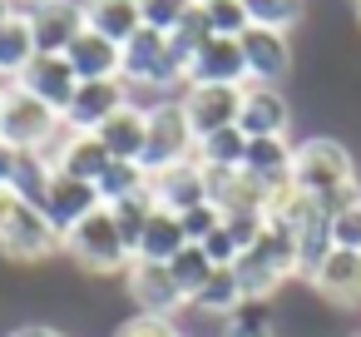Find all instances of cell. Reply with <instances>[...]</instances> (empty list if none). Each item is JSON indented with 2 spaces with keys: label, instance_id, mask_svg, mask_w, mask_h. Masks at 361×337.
<instances>
[{
  "label": "cell",
  "instance_id": "37",
  "mask_svg": "<svg viewBox=\"0 0 361 337\" xmlns=\"http://www.w3.org/2000/svg\"><path fill=\"white\" fill-rule=\"evenodd\" d=\"M223 223V213L213 208V203H203V208H193V213H183V233H188V243H208V233Z\"/></svg>",
  "mask_w": 361,
  "mask_h": 337
},
{
  "label": "cell",
  "instance_id": "38",
  "mask_svg": "<svg viewBox=\"0 0 361 337\" xmlns=\"http://www.w3.org/2000/svg\"><path fill=\"white\" fill-rule=\"evenodd\" d=\"M114 337H178V332H173L169 317H149V312H139V317H129Z\"/></svg>",
  "mask_w": 361,
  "mask_h": 337
},
{
  "label": "cell",
  "instance_id": "26",
  "mask_svg": "<svg viewBox=\"0 0 361 337\" xmlns=\"http://www.w3.org/2000/svg\"><path fill=\"white\" fill-rule=\"evenodd\" d=\"M193 159H198L203 169H243V159H247V134H243L238 124H228V129L198 139Z\"/></svg>",
  "mask_w": 361,
  "mask_h": 337
},
{
  "label": "cell",
  "instance_id": "22",
  "mask_svg": "<svg viewBox=\"0 0 361 337\" xmlns=\"http://www.w3.org/2000/svg\"><path fill=\"white\" fill-rule=\"evenodd\" d=\"M80 11H85V30L114 40V45H129L144 20H139V0H80Z\"/></svg>",
  "mask_w": 361,
  "mask_h": 337
},
{
  "label": "cell",
  "instance_id": "43",
  "mask_svg": "<svg viewBox=\"0 0 361 337\" xmlns=\"http://www.w3.org/2000/svg\"><path fill=\"white\" fill-rule=\"evenodd\" d=\"M6 90H11V85H0V114H6Z\"/></svg>",
  "mask_w": 361,
  "mask_h": 337
},
{
  "label": "cell",
  "instance_id": "12",
  "mask_svg": "<svg viewBox=\"0 0 361 337\" xmlns=\"http://www.w3.org/2000/svg\"><path fill=\"white\" fill-rule=\"evenodd\" d=\"M243 70H247V85H282L287 80V70H292V45H287V35L282 30H262V25H252L243 40Z\"/></svg>",
  "mask_w": 361,
  "mask_h": 337
},
{
  "label": "cell",
  "instance_id": "41",
  "mask_svg": "<svg viewBox=\"0 0 361 337\" xmlns=\"http://www.w3.org/2000/svg\"><path fill=\"white\" fill-rule=\"evenodd\" d=\"M11 337H65V332H55V327H45V322H25V327H16Z\"/></svg>",
  "mask_w": 361,
  "mask_h": 337
},
{
  "label": "cell",
  "instance_id": "3",
  "mask_svg": "<svg viewBox=\"0 0 361 337\" xmlns=\"http://www.w3.org/2000/svg\"><path fill=\"white\" fill-rule=\"evenodd\" d=\"M346 184H356V164H351L346 144H336L326 134H312L292 149V189L302 199H326Z\"/></svg>",
  "mask_w": 361,
  "mask_h": 337
},
{
  "label": "cell",
  "instance_id": "7",
  "mask_svg": "<svg viewBox=\"0 0 361 337\" xmlns=\"http://www.w3.org/2000/svg\"><path fill=\"white\" fill-rule=\"evenodd\" d=\"M119 75H124V85H149V90H159V85H183V80H188L183 60L173 55L169 35H159V30H139V35L124 45Z\"/></svg>",
  "mask_w": 361,
  "mask_h": 337
},
{
  "label": "cell",
  "instance_id": "35",
  "mask_svg": "<svg viewBox=\"0 0 361 337\" xmlns=\"http://www.w3.org/2000/svg\"><path fill=\"white\" fill-rule=\"evenodd\" d=\"M193 6H198V0H139V20H144V30L169 35V30H173Z\"/></svg>",
  "mask_w": 361,
  "mask_h": 337
},
{
  "label": "cell",
  "instance_id": "2",
  "mask_svg": "<svg viewBox=\"0 0 361 337\" xmlns=\"http://www.w3.org/2000/svg\"><path fill=\"white\" fill-rule=\"evenodd\" d=\"M60 248H65V238L55 233V223L45 218V208L30 194H20L16 184L0 189V253L16 263H40Z\"/></svg>",
  "mask_w": 361,
  "mask_h": 337
},
{
  "label": "cell",
  "instance_id": "44",
  "mask_svg": "<svg viewBox=\"0 0 361 337\" xmlns=\"http://www.w3.org/2000/svg\"><path fill=\"white\" fill-rule=\"evenodd\" d=\"M16 6H20V11H25V6H35V0H16Z\"/></svg>",
  "mask_w": 361,
  "mask_h": 337
},
{
  "label": "cell",
  "instance_id": "36",
  "mask_svg": "<svg viewBox=\"0 0 361 337\" xmlns=\"http://www.w3.org/2000/svg\"><path fill=\"white\" fill-rule=\"evenodd\" d=\"M331 248L361 253V203H351L346 213H336V218H331Z\"/></svg>",
  "mask_w": 361,
  "mask_h": 337
},
{
  "label": "cell",
  "instance_id": "42",
  "mask_svg": "<svg viewBox=\"0 0 361 337\" xmlns=\"http://www.w3.org/2000/svg\"><path fill=\"white\" fill-rule=\"evenodd\" d=\"M16 16H20V6H16V0H0V30H6Z\"/></svg>",
  "mask_w": 361,
  "mask_h": 337
},
{
  "label": "cell",
  "instance_id": "17",
  "mask_svg": "<svg viewBox=\"0 0 361 337\" xmlns=\"http://www.w3.org/2000/svg\"><path fill=\"white\" fill-rule=\"evenodd\" d=\"M292 124V110L282 100V90L272 85H243V110H238V129L247 139H282Z\"/></svg>",
  "mask_w": 361,
  "mask_h": 337
},
{
  "label": "cell",
  "instance_id": "14",
  "mask_svg": "<svg viewBox=\"0 0 361 337\" xmlns=\"http://www.w3.org/2000/svg\"><path fill=\"white\" fill-rule=\"evenodd\" d=\"M16 90H25V95H35L40 105H50L55 114H65L70 100H75V90H80V80H75V70H70L65 55H35V60L20 70Z\"/></svg>",
  "mask_w": 361,
  "mask_h": 337
},
{
  "label": "cell",
  "instance_id": "6",
  "mask_svg": "<svg viewBox=\"0 0 361 337\" xmlns=\"http://www.w3.org/2000/svg\"><path fill=\"white\" fill-rule=\"evenodd\" d=\"M65 134V119L50 110V105H40L35 95H25V90H6V114H0V139H6L11 149H20V154H50V144Z\"/></svg>",
  "mask_w": 361,
  "mask_h": 337
},
{
  "label": "cell",
  "instance_id": "10",
  "mask_svg": "<svg viewBox=\"0 0 361 337\" xmlns=\"http://www.w3.org/2000/svg\"><path fill=\"white\" fill-rule=\"evenodd\" d=\"M129 105V85L124 80H80V90H75V100H70V110L60 114L65 119V129H75V134H94L109 114H119Z\"/></svg>",
  "mask_w": 361,
  "mask_h": 337
},
{
  "label": "cell",
  "instance_id": "19",
  "mask_svg": "<svg viewBox=\"0 0 361 337\" xmlns=\"http://www.w3.org/2000/svg\"><path fill=\"white\" fill-rule=\"evenodd\" d=\"M183 85H247L243 70V45L228 35H213L193 60H188V80Z\"/></svg>",
  "mask_w": 361,
  "mask_h": 337
},
{
  "label": "cell",
  "instance_id": "34",
  "mask_svg": "<svg viewBox=\"0 0 361 337\" xmlns=\"http://www.w3.org/2000/svg\"><path fill=\"white\" fill-rule=\"evenodd\" d=\"M203 16H208L213 35H228V40H243V35L252 30L243 0H203Z\"/></svg>",
  "mask_w": 361,
  "mask_h": 337
},
{
  "label": "cell",
  "instance_id": "29",
  "mask_svg": "<svg viewBox=\"0 0 361 337\" xmlns=\"http://www.w3.org/2000/svg\"><path fill=\"white\" fill-rule=\"evenodd\" d=\"M169 322H173L178 337H228L238 317H223V312H208V307H198V302H183Z\"/></svg>",
  "mask_w": 361,
  "mask_h": 337
},
{
  "label": "cell",
  "instance_id": "4",
  "mask_svg": "<svg viewBox=\"0 0 361 337\" xmlns=\"http://www.w3.org/2000/svg\"><path fill=\"white\" fill-rule=\"evenodd\" d=\"M65 253L85 273H99V278L129 273V263H134V253H129V243H124V233H119V223H114L109 208H94L80 228H70L65 233Z\"/></svg>",
  "mask_w": 361,
  "mask_h": 337
},
{
  "label": "cell",
  "instance_id": "8",
  "mask_svg": "<svg viewBox=\"0 0 361 337\" xmlns=\"http://www.w3.org/2000/svg\"><path fill=\"white\" fill-rule=\"evenodd\" d=\"M183 114L193 124L198 139L238 124V110H243V85H183Z\"/></svg>",
  "mask_w": 361,
  "mask_h": 337
},
{
  "label": "cell",
  "instance_id": "33",
  "mask_svg": "<svg viewBox=\"0 0 361 337\" xmlns=\"http://www.w3.org/2000/svg\"><path fill=\"white\" fill-rule=\"evenodd\" d=\"M94 189H99V199H104V208H109V203H119V199H129V194L149 189V174H144L139 164H124V159H114Z\"/></svg>",
  "mask_w": 361,
  "mask_h": 337
},
{
  "label": "cell",
  "instance_id": "46",
  "mask_svg": "<svg viewBox=\"0 0 361 337\" xmlns=\"http://www.w3.org/2000/svg\"><path fill=\"white\" fill-rule=\"evenodd\" d=\"M356 6H361V0H356Z\"/></svg>",
  "mask_w": 361,
  "mask_h": 337
},
{
  "label": "cell",
  "instance_id": "28",
  "mask_svg": "<svg viewBox=\"0 0 361 337\" xmlns=\"http://www.w3.org/2000/svg\"><path fill=\"white\" fill-rule=\"evenodd\" d=\"M188 302H198V307H208V312H223V317H238V312L247 307L233 268H218V273H213V278L198 288V297H188Z\"/></svg>",
  "mask_w": 361,
  "mask_h": 337
},
{
  "label": "cell",
  "instance_id": "24",
  "mask_svg": "<svg viewBox=\"0 0 361 337\" xmlns=\"http://www.w3.org/2000/svg\"><path fill=\"white\" fill-rule=\"evenodd\" d=\"M183 248H188L183 218H178V213H169V208H159V213L149 218V228H144V238H139L134 258H139V263H173Z\"/></svg>",
  "mask_w": 361,
  "mask_h": 337
},
{
  "label": "cell",
  "instance_id": "5",
  "mask_svg": "<svg viewBox=\"0 0 361 337\" xmlns=\"http://www.w3.org/2000/svg\"><path fill=\"white\" fill-rule=\"evenodd\" d=\"M198 149V134L183 114L178 100H159L149 105V134H144V154H139V169L154 179L159 169H173V164H188Z\"/></svg>",
  "mask_w": 361,
  "mask_h": 337
},
{
  "label": "cell",
  "instance_id": "32",
  "mask_svg": "<svg viewBox=\"0 0 361 337\" xmlns=\"http://www.w3.org/2000/svg\"><path fill=\"white\" fill-rule=\"evenodd\" d=\"M169 273H173V283L183 288V297H198V288H203V283H208L218 268H213V258H208L198 243H188V248H183L173 263H169Z\"/></svg>",
  "mask_w": 361,
  "mask_h": 337
},
{
  "label": "cell",
  "instance_id": "21",
  "mask_svg": "<svg viewBox=\"0 0 361 337\" xmlns=\"http://www.w3.org/2000/svg\"><path fill=\"white\" fill-rule=\"evenodd\" d=\"M99 144L109 149V159H124V164H139V154H144V134H149V105H124L119 114H109L99 129Z\"/></svg>",
  "mask_w": 361,
  "mask_h": 337
},
{
  "label": "cell",
  "instance_id": "40",
  "mask_svg": "<svg viewBox=\"0 0 361 337\" xmlns=\"http://www.w3.org/2000/svg\"><path fill=\"white\" fill-rule=\"evenodd\" d=\"M228 337H277V332L267 327V317H238Z\"/></svg>",
  "mask_w": 361,
  "mask_h": 337
},
{
  "label": "cell",
  "instance_id": "27",
  "mask_svg": "<svg viewBox=\"0 0 361 337\" xmlns=\"http://www.w3.org/2000/svg\"><path fill=\"white\" fill-rule=\"evenodd\" d=\"M109 213H114V223H119V233H124V243H129V253H134L139 238H144V228H149V218L159 213V199H154V189H139V194L109 203Z\"/></svg>",
  "mask_w": 361,
  "mask_h": 337
},
{
  "label": "cell",
  "instance_id": "1",
  "mask_svg": "<svg viewBox=\"0 0 361 337\" xmlns=\"http://www.w3.org/2000/svg\"><path fill=\"white\" fill-rule=\"evenodd\" d=\"M233 273H238L243 302H262V297H272L282 283L302 278L292 228H287V223H277V218H267V228L257 233V243H252V248H247V253L233 263Z\"/></svg>",
  "mask_w": 361,
  "mask_h": 337
},
{
  "label": "cell",
  "instance_id": "31",
  "mask_svg": "<svg viewBox=\"0 0 361 337\" xmlns=\"http://www.w3.org/2000/svg\"><path fill=\"white\" fill-rule=\"evenodd\" d=\"M243 11H247L252 25H262V30H282V35H287V30L302 20L307 0H243Z\"/></svg>",
  "mask_w": 361,
  "mask_h": 337
},
{
  "label": "cell",
  "instance_id": "16",
  "mask_svg": "<svg viewBox=\"0 0 361 337\" xmlns=\"http://www.w3.org/2000/svg\"><path fill=\"white\" fill-rule=\"evenodd\" d=\"M129 297L139 302V312H149V317H173L188 297H183V288L173 283V273H169V263H129Z\"/></svg>",
  "mask_w": 361,
  "mask_h": 337
},
{
  "label": "cell",
  "instance_id": "25",
  "mask_svg": "<svg viewBox=\"0 0 361 337\" xmlns=\"http://www.w3.org/2000/svg\"><path fill=\"white\" fill-rule=\"evenodd\" d=\"M40 50H35V35H30V20H25V11L0 30V85H16L20 80V70L35 60Z\"/></svg>",
  "mask_w": 361,
  "mask_h": 337
},
{
  "label": "cell",
  "instance_id": "15",
  "mask_svg": "<svg viewBox=\"0 0 361 337\" xmlns=\"http://www.w3.org/2000/svg\"><path fill=\"white\" fill-rule=\"evenodd\" d=\"M149 189H154V199H159V208H169V213H193V208H203L208 203V169L198 164V159H188V164H173V169H159L154 179H149Z\"/></svg>",
  "mask_w": 361,
  "mask_h": 337
},
{
  "label": "cell",
  "instance_id": "39",
  "mask_svg": "<svg viewBox=\"0 0 361 337\" xmlns=\"http://www.w3.org/2000/svg\"><path fill=\"white\" fill-rule=\"evenodd\" d=\"M20 159H25L20 149H11L6 139H0V189H6V184H16V179H20Z\"/></svg>",
  "mask_w": 361,
  "mask_h": 337
},
{
  "label": "cell",
  "instance_id": "30",
  "mask_svg": "<svg viewBox=\"0 0 361 337\" xmlns=\"http://www.w3.org/2000/svg\"><path fill=\"white\" fill-rule=\"evenodd\" d=\"M208 40H213V25H208V16H203V6H193V11L169 30V45H173V55L183 60V70H188V60H193Z\"/></svg>",
  "mask_w": 361,
  "mask_h": 337
},
{
  "label": "cell",
  "instance_id": "9",
  "mask_svg": "<svg viewBox=\"0 0 361 337\" xmlns=\"http://www.w3.org/2000/svg\"><path fill=\"white\" fill-rule=\"evenodd\" d=\"M25 20H30V35H35L40 55H65L75 45V35L85 30L80 0H35V6H25Z\"/></svg>",
  "mask_w": 361,
  "mask_h": 337
},
{
  "label": "cell",
  "instance_id": "23",
  "mask_svg": "<svg viewBox=\"0 0 361 337\" xmlns=\"http://www.w3.org/2000/svg\"><path fill=\"white\" fill-rule=\"evenodd\" d=\"M292 149H297V144H287V134H282V139H247L243 174H252L267 194H277V189L292 184Z\"/></svg>",
  "mask_w": 361,
  "mask_h": 337
},
{
  "label": "cell",
  "instance_id": "18",
  "mask_svg": "<svg viewBox=\"0 0 361 337\" xmlns=\"http://www.w3.org/2000/svg\"><path fill=\"white\" fill-rule=\"evenodd\" d=\"M317 288V297H326L331 307H361V253L331 248L322 258V268L307 278Z\"/></svg>",
  "mask_w": 361,
  "mask_h": 337
},
{
  "label": "cell",
  "instance_id": "11",
  "mask_svg": "<svg viewBox=\"0 0 361 337\" xmlns=\"http://www.w3.org/2000/svg\"><path fill=\"white\" fill-rule=\"evenodd\" d=\"M40 208H45V218L55 223V233L65 238V233L80 228L94 208H104V199H99L94 184H80V179H70V174H50L45 194H40Z\"/></svg>",
  "mask_w": 361,
  "mask_h": 337
},
{
  "label": "cell",
  "instance_id": "20",
  "mask_svg": "<svg viewBox=\"0 0 361 337\" xmlns=\"http://www.w3.org/2000/svg\"><path fill=\"white\" fill-rule=\"evenodd\" d=\"M65 60H70L75 80H124V75H119V65H124V45H114V40L94 35V30H80L75 45L65 50Z\"/></svg>",
  "mask_w": 361,
  "mask_h": 337
},
{
  "label": "cell",
  "instance_id": "45",
  "mask_svg": "<svg viewBox=\"0 0 361 337\" xmlns=\"http://www.w3.org/2000/svg\"><path fill=\"white\" fill-rule=\"evenodd\" d=\"M198 6H203V0H198Z\"/></svg>",
  "mask_w": 361,
  "mask_h": 337
},
{
  "label": "cell",
  "instance_id": "13",
  "mask_svg": "<svg viewBox=\"0 0 361 337\" xmlns=\"http://www.w3.org/2000/svg\"><path fill=\"white\" fill-rule=\"evenodd\" d=\"M45 164H50L55 174L80 179V184H99V179H104V169H109L114 159H109V149L99 144V134H75V129H65V134L50 144Z\"/></svg>",
  "mask_w": 361,
  "mask_h": 337
}]
</instances>
